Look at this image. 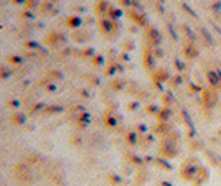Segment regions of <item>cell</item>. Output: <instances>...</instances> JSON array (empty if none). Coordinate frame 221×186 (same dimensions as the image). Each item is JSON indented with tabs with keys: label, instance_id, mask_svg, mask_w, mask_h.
<instances>
[{
	"label": "cell",
	"instance_id": "cell-1",
	"mask_svg": "<svg viewBox=\"0 0 221 186\" xmlns=\"http://www.w3.org/2000/svg\"><path fill=\"white\" fill-rule=\"evenodd\" d=\"M208 78H210V83H211L213 86L218 84V78H219L218 73H216V74H214V73H208Z\"/></svg>",
	"mask_w": 221,
	"mask_h": 186
}]
</instances>
